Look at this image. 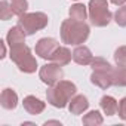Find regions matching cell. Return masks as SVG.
Listing matches in <instances>:
<instances>
[{
	"instance_id": "obj_1",
	"label": "cell",
	"mask_w": 126,
	"mask_h": 126,
	"mask_svg": "<svg viewBox=\"0 0 126 126\" xmlns=\"http://www.w3.org/2000/svg\"><path fill=\"white\" fill-rule=\"evenodd\" d=\"M89 25L85 21H76L73 18L62 21L61 24V40L65 45H82L89 37Z\"/></svg>"
},
{
	"instance_id": "obj_2",
	"label": "cell",
	"mask_w": 126,
	"mask_h": 126,
	"mask_svg": "<svg viewBox=\"0 0 126 126\" xmlns=\"http://www.w3.org/2000/svg\"><path fill=\"white\" fill-rule=\"evenodd\" d=\"M76 92H77V88L74 83H71L68 80H59L56 85H53L47 89L46 98L50 105H53L56 108H64L71 101V98L76 95Z\"/></svg>"
},
{
	"instance_id": "obj_3",
	"label": "cell",
	"mask_w": 126,
	"mask_h": 126,
	"mask_svg": "<svg viewBox=\"0 0 126 126\" xmlns=\"http://www.w3.org/2000/svg\"><path fill=\"white\" fill-rule=\"evenodd\" d=\"M11 59L16 64V67L19 68V71L22 73H34L37 70V61L31 53V49L27 45H18V46H12L11 47Z\"/></svg>"
},
{
	"instance_id": "obj_4",
	"label": "cell",
	"mask_w": 126,
	"mask_h": 126,
	"mask_svg": "<svg viewBox=\"0 0 126 126\" xmlns=\"http://www.w3.org/2000/svg\"><path fill=\"white\" fill-rule=\"evenodd\" d=\"M49 22V18L43 12H33V14H22L18 16V25L24 30L27 36H31L40 30H43Z\"/></svg>"
},
{
	"instance_id": "obj_5",
	"label": "cell",
	"mask_w": 126,
	"mask_h": 126,
	"mask_svg": "<svg viewBox=\"0 0 126 126\" xmlns=\"http://www.w3.org/2000/svg\"><path fill=\"white\" fill-rule=\"evenodd\" d=\"M89 19L91 24L95 27H105L110 24L113 14L108 11V3L107 0H91L89 6Z\"/></svg>"
},
{
	"instance_id": "obj_6",
	"label": "cell",
	"mask_w": 126,
	"mask_h": 126,
	"mask_svg": "<svg viewBox=\"0 0 126 126\" xmlns=\"http://www.w3.org/2000/svg\"><path fill=\"white\" fill-rule=\"evenodd\" d=\"M39 76H40V79H42V82H43L45 85L53 86V85H56L59 80H62L64 73H62L61 65L52 62V64H45V65L40 68Z\"/></svg>"
},
{
	"instance_id": "obj_7",
	"label": "cell",
	"mask_w": 126,
	"mask_h": 126,
	"mask_svg": "<svg viewBox=\"0 0 126 126\" xmlns=\"http://www.w3.org/2000/svg\"><path fill=\"white\" fill-rule=\"evenodd\" d=\"M59 47V43L52 37H43L36 45V53L43 59H50L53 52Z\"/></svg>"
},
{
	"instance_id": "obj_8",
	"label": "cell",
	"mask_w": 126,
	"mask_h": 126,
	"mask_svg": "<svg viewBox=\"0 0 126 126\" xmlns=\"http://www.w3.org/2000/svg\"><path fill=\"white\" fill-rule=\"evenodd\" d=\"M113 73L114 70L108 71V70H94L92 76H91V82L101 88V89H107L113 85Z\"/></svg>"
},
{
	"instance_id": "obj_9",
	"label": "cell",
	"mask_w": 126,
	"mask_h": 126,
	"mask_svg": "<svg viewBox=\"0 0 126 126\" xmlns=\"http://www.w3.org/2000/svg\"><path fill=\"white\" fill-rule=\"evenodd\" d=\"M22 104H24L25 111H27L28 114H31V116H37V114H40V113L45 110V107H46V104H45L43 101H40L39 98H36V96H33V95L25 96Z\"/></svg>"
},
{
	"instance_id": "obj_10",
	"label": "cell",
	"mask_w": 126,
	"mask_h": 126,
	"mask_svg": "<svg viewBox=\"0 0 126 126\" xmlns=\"http://www.w3.org/2000/svg\"><path fill=\"white\" fill-rule=\"evenodd\" d=\"M73 61L77 62L79 65H89L94 61V55L89 47L86 46H77L73 50Z\"/></svg>"
},
{
	"instance_id": "obj_11",
	"label": "cell",
	"mask_w": 126,
	"mask_h": 126,
	"mask_svg": "<svg viewBox=\"0 0 126 126\" xmlns=\"http://www.w3.org/2000/svg\"><path fill=\"white\" fill-rule=\"evenodd\" d=\"M0 104H2L3 108L6 110H14L18 104V95L14 89L6 88L2 91V95H0Z\"/></svg>"
},
{
	"instance_id": "obj_12",
	"label": "cell",
	"mask_w": 126,
	"mask_h": 126,
	"mask_svg": "<svg viewBox=\"0 0 126 126\" xmlns=\"http://www.w3.org/2000/svg\"><path fill=\"white\" fill-rule=\"evenodd\" d=\"M25 36H27V34L24 33V30L16 24L15 27H12V28L9 30L8 36H6V42L9 43L11 47H12V46H18V45H22V43H24Z\"/></svg>"
},
{
	"instance_id": "obj_13",
	"label": "cell",
	"mask_w": 126,
	"mask_h": 126,
	"mask_svg": "<svg viewBox=\"0 0 126 126\" xmlns=\"http://www.w3.org/2000/svg\"><path fill=\"white\" fill-rule=\"evenodd\" d=\"M89 107V102H88V98L83 96V95H74L70 101V113L71 114H82L83 111H86Z\"/></svg>"
},
{
	"instance_id": "obj_14",
	"label": "cell",
	"mask_w": 126,
	"mask_h": 126,
	"mask_svg": "<svg viewBox=\"0 0 126 126\" xmlns=\"http://www.w3.org/2000/svg\"><path fill=\"white\" fill-rule=\"evenodd\" d=\"M71 58H73V53L67 49V47H64V46H59L55 52H53V55L50 56V61L52 62H55V64H58V65H67L68 62L71 61Z\"/></svg>"
},
{
	"instance_id": "obj_15",
	"label": "cell",
	"mask_w": 126,
	"mask_h": 126,
	"mask_svg": "<svg viewBox=\"0 0 126 126\" xmlns=\"http://www.w3.org/2000/svg\"><path fill=\"white\" fill-rule=\"evenodd\" d=\"M99 105H101L102 111H104L107 116H114V114H117L119 104H117V101H116L113 96H108V95L102 96V98H101V102H99Z\"/></svg>"
},
{
	"instance_id": "obj_16",
	"label": "cell",
	"mask_w": 126,
	"mask_h": 126,
	"mask_svg": "<svg viewBox=\"0 0 126 126\" xmlns=\"http://www.w3.org/2000/svg\"><path fill=\"white\" fill-rule=\"evenodd\" d=\"M86 15H88L86 6L82 5V3H76L70 8V18H73L76 21H85Z\"/></svg>"
},
{
	"instance_id": "obj_17",
	"label": "cell",
	"mask_w": 126,
	"mask_h": 126,
	"mask_svg": "<svg viewBox=\"0 0 126 126\" xmlns=\"http://www.w3.org/2000/svg\"><path fill=\"white\" fill-rule=\"evenodd\" d=\"M102 122H104V119L99 114V111H96V110L89 111L83 117V125H89V126H98V125H102Z\"/></svg>"
},
{
	"instance_id": "obj_18",
	"label": "cell",
	"mask_w": 126,
	"mask_h": 126,
	"mask_svg": "<svg viewBox=\"0 0 126 126\" xmlns=\"http://www.w3.org/2000/svg\"><path fill=\"white\" fill-rule=\"evenodd\" d=\"M9 5L12 8L14 15H18V16H21L22 14H25L27 9H28V2H27V0H11Z\"/></svg>"
},
{
	"instance_id": "obj_19",
	"label": "cell",
	"mask_w": 126,
	"mask_h": 126,
	"mask_svg": "<svg viewBox=\"0 0 126 126\" xmlns=\"http://www.w3.org/2000/svg\"><path fill=\"white\" fill-rule=\"evenodd\" d=\"M113 85L114 86H126V67H119L113 73Z\"/></svg>"
},
{
	"instance_id": "obj_20",
	"label": "cell",
	"mask_w": 126,
	"mask_h": 126,
	"mask_svg": "<svg viewBox=\"0 0 126 126\" xmlns=\"http://www.w3.org/2000/svg\"><path fill=\"white\" fill-rule=\"evenodd\" d=\"M114 61L117 67H126V46H120L114 52Z\"/></svg>"
},
{
	"instance_id": "obj_21",
	"label": "cell",
	"mask_w": 126,
	"mask_h": 126,
	"mask_svg": "<svg viewBox=\"0 0 126 126\" xmlns=\"http://www.w3.org/2000/svg\"><path fill=\"white\" fill-rule=\"evenodd\" d=\"M14 16V12H12V8L11 5H8L6 0H2V3H0V19L3 21H8Z\"/></svg>"
},
{
	"instance_id": "obj_22",
	"label": "cell",
	"mask_w": 126,
	"mask_h": 126,
	"mask_svg": "<svg viewBox=\"0 0 126 126\" xmlns=\"http://www.w3.org/2000/svg\"><path fill=\"white\" fill-rule=\"evenodd\" d=\"M91 65H92V70H108V71L114 70L104 58H94V61L91 62Z\"/></svg>"
},
{
	"instance_id": "obj_23",
	"label": "cell",
	"mask_w": 126,
	"mask_h": 126,
	"mask_svg": "<svg viewBox=\"0 0 126 126\" xmlns=\"http://www.w3.org/2000/svg\"><path fill=\"white\" fill-rule=\"evenodd\" d=\"M114 21L120 27H126V6L119 8L114 14Z\"/></svg>"
},
{
	"instance_id": "obj_24",
	"label": "cell",
	"mask_w": 126,
	"mask_h": 126,
	"mask_svg": "<svg viewBox=\"0 0 126 126\" xmlns=\"http://www.w3.org/2000/svg\"><path fill=\"white\" fill-rule=\"evenodd\" d=\"M117 113H119L120 119L126 122V96L119 102V110H117Z\"/></svg>"
},
{
	"instance_id": "obj_25",
	"label": "cell",
	"mask_w": 126,
	"mask_h": 126,
	"mask_svg": "<svg viewBox=\"0 0 126 126\" xmlns=\"http://www.w3.org/2000/svg\"><path fill=\"white\" fill-rule=\"evenodd\" d=\"M110 2H111L113 5H117V6H119V5H125L126 0H110Z\"/></svg>"
},
{
	"instance_id": "obj_26",
	"label": "cell",
	"mask_w": 126,
	"mask_h": 126,
	"mask_svg": "<svg viewBox=\"0 0 126 126\" xmlns=\"http://www.w3.org/2000/svg\"><path fill=\"white\" fill-rule=\"evenodd\" d=\"M47 125H58V126H61V123H59V122H56V120H49V122H45V126H47Z\"/></svg>"
},
{
	"instance_id": "obj_27",
	"label": "cell",
	"mask_w": 126,
	"mask_h": 126,
	"mask_svg": "<svg viewBox=\"0 0 126 126\" xmlns=\"http://www.w3.org/2000/svg\"><path fill=\"white\" fill-rule=\"evenodd\" d=\"M0 43H2V46H3V55H2V58H5V56H6V45H5V42H3V40L0 42Z\"/></svg>"
}]
</instances>
